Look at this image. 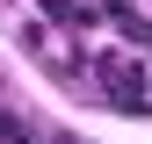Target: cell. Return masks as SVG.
I'll return each mask as SVG.
<instances>
[{
  "instance_id": "obj_1",
  "label": "cell",
  "mask_w": 152,
  "mask_h": 144,
  "mask_svg": "<svg viewBox=\"0 0 152 144\" xmlns=\"http://www.w3.org/2000/svg\"><path fill=\"white\" fill-rule=\"evenodd\" d=\"M0 137H7V144H29V130H22V122H15V115L0 122Z\"/></svg>"
}]
</instances>
